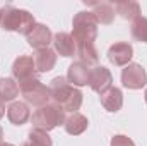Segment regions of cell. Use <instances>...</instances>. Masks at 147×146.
I'll use <instances>...</instances> for the list:
<instances>
[{"mask_svg":"<svg viewBox=\"0 0 147 146\" xmlns=\"http://www.w3.org/2000/svg\"><path fill=\"white\" fill-rule=\"evenodd\" d=\"M5 115V105H3V102H0V119Z\"/></svg>","mask_w":147,"mask_h":146,"instance_id":"obj_24","label":"cell"},{"mask_svg":"<svg viewBox=\"0 0 147 146\" xmlns=\"http://www.w3.org/2000/svg\"><path fill=\"white\" fill-rule=\"evenodd\" d=\"M121 83L128 89H142L147 84V72L140 64H128L121 71Z\"/></svg>","mask_w":147,"mask_h":146,"instance_id":"obj_6","label":"cell"},{"mask_svg":"<svg viewBox=\"0 0 147 146\" xmlns=\"http://www.w3.org/2000/svg\"><path fill=\"white\" fill-rule=\"evenodd\" d=\"M53 46H55V52L60 53L62 57H74L77 52L75 41H74L72 35H69V33L53 35Z\"/></svg>","mask_w":147,"mask_h":146,"instance_id":"obj_13","label":"cell"},{"mask_svg":"<svg viewBox=\"0 0 147 146\" xmlns=\"http://www.w3.org/2000/svg\"><path fill=\"white\" fill-rule=\"evenodd\" d=\"M29 46L36 48V50H41V48H48L50 43H53V35L50 31V28H46L45 24H38L31 29V33L26 36Z\"/></svg>","mask_w":147,"mask_h":146,"instance_id":"obj_10","label":"cell"},{"mask_svg":"<svg viewBox=\"0 0 147 146\" xmlns=\"http://www.w3.org/2000/svg\"><path fill=\"white\" fill-rule=\"evenodd\" d=\"M111 146H135V143L125 134H116L111 138Z\"/></svg>","mask_w":147,"mask_h":146,"instance_id":"obj_23","label":"cell"},{"mask_svg":"<svg viewBox=\"0 0 147 146\" xmlns=\"http://www.w3.org/2000/svg\"><path fill=\"white\" fill-rule=\"evenodd\" d=\"M98 19L91 10H82L74 16L72 21V38L77 45L94 43L98 36Z\"/></svg>","mask_w":147,"mask_h":146,"instance_id":"obj_3","label":"cell"},{"mask_svg":"<svg viewBox=\"0 0 147 146\" xmlns=\"http://www.w3.org/2000/svg\"><path fill=\"white\" fill-rule=\"evenodd\" d=\"M89 74H91V69L86 67L84 64H80L79 60L77 62H72L69 65V71H67V81L79 88V86H86L89 84Z\"/></svg>","mask_w":147,"mask_h":146,"instance_id":"obj_11","label":"cell"},{"mask_svg":"<svg viewBox=\"0 0 147 146\" xmlns=\"http://www.w3.org/2000/svg\"><path fill=\"white\" fill-rule=\"evenodd\" d=\"M134 57V48L127 41H118L108 50V60L116 67H127Z\"/></svg>","mask_w":147,"mask_h":146,"instance_id":"obj_7","label":"cell"},{"mask_svg":"<svg viewBox=\"0 0 147 146\" xmlns=\"http://www.w3.org/2000/svg\"><path fill=\"white\" fill-rule=\"evenodd\" d=\"M101 105L108 112H118L123 107V93L120 88L111 86L108 91H105L101 95Z\"/></svg>","mask_w":147,"mask_h":146,"instance_id":"obj_15","label":"cell"},{"mask_svg":"<svg viewBox=\"0 0 147 146\" xmlns=\"http://www.w3.org/2000/svg\"><path fill=\"white\" fill-rule=\"evenodd\" d=\"M115 12L120 14V17L127 21H135L140 17V5L134 0H125V2H116L115 3Z\"/></svg>","mask_w":147,"mask_h":146,"instance_id":"obj_18","label":"cell"},{"mask_svg":"<svg viewBox=\"0 0 147 146\" xmlns=\"http://www.w3.org/2000/svg\"><path fill=\"white\" fill-rule=\"evenodd\" d=\"M33 146H53V141L46 131L41 129H31L29 131V141Z\"/></svg>","mask_w":147,"mask_h":146,"instance_id":"obj_22","label":"cell"},{"mask_svg":"<svg viewBox=\"0 0 147 146\" xmlns=\"http://www.w3.org/2000/svg\"><path fill=\"white\" fill-rule=\"evenodd\" d=\"M33 59H34L36 72H50L57 64V52L51 48H41L36 50Z\"/></svg>","mask_w":147,"mask_h":146,"instance_id":"obj_12","label":"cell"},{"mask_svg":"<svg viewBox=\"0 0 147 146\" xmlns=\"http://www.w3.org/2000/svg\"><path fill=\"white\" fill-rule=\"evenodd\" d=\"M92 5H94L92 14L96 16L98 23H101V24H111L113 23V19H115V7L111 3L103 2V3H92Z\"/></svg>","mask_w":147,"mask_h":146,"instance_id":"obj_20","label":"cell"},{"mask_svg":"<svg viewBox=\"0 0 147 146\" xmlns=\"http://www.w3.org/2000/svg\"><path fill=\"white\" fill-rule=\"evenodd\" d=\"M34 26H36L34 16L28 10L17 9L14 5H5L0 9V28L3 31H17L28 36Z\"/></svg>","mask_w":147,"mask_h":146,"instance_id":"obj_2","label":"cell"},{"mask_svg":"<svg viewBox=\"0 0 147 146\" xmlns=\"http://www.w3.org/2000/svg\"><path fill=\"white\" fill-rule=\"evenodd\" d=\"M144 100H146V103H147V88H146V91H144Z\"/></svg>","mask_w":147,"mask_h":146,"instance_id":"obj_27","label":"cell"},{"mask_svg":"<svg viewBox=\"0 0 147 146\" xmlns=\"http://www.w3.org/2000/svg\"><path fill=\"white\" fill-rule=\"evenodd\" d=\"M19 96V84L12 77L0 79V102H14Z\"/></svg>","mask_w":147,"mask_h":146,"instance_id":"obj_19","label":"cell"},{"mask_svg":"<svg viewBox=\"0 0 147 146\" xmlns=\"http://www.w3.org/2000/svg\"><path fill=\"white\" fill-rule=\"evenodd\" d=\"M75 55L79 57V62L84 64L86 67H94L99 60V53L96 50L94 43H87V45H77V52Z\"/></svg>","mask_w":147,"mask_h":146,"instance_id":"obj_17","label":"cell"},{"mask_svg":"<svg viewBox=\"0 0 147 146\" xmlns=\"http://www.w3.org/2000/svg\"><path fill=\"white\" fill-rule=\"evenodd\" d=\"M31 120H33L34 129H41L48 132L65 122V112L55 103H48L45 107H39L33 113Z\"/></svg>","mask_w":147,"mask_h":146,"instance_id":"obj_5","label":"cell"},{"mask_svg":"<svg viewBox=\"0 0 147 146\" xmlns=\"http://www.w3.org/2000/svg\"><path fill=\"white\" fill-rule=\"evenodd\" d=\"M7 117L14 126H22L31 119V110L24 102H12L7 108Z\"/></svg>","mask_w":147,"mask_h":146,"instance_id":"obj_14","label":"cell"},{"mask_svg":"<svg viewBox=\"0 0 147 146\" xmlns=\"http://www.w3.org/2000/svg\"><path fill=\"white\" fill-rule=\"evenodd\" d=\"M0 146H14V145H10V143H0Z\"/></svg>","mask_w":147,"mask_h":146,"instance_id":"obj_26","label":"cell"},{"mask_svg":"<svg viewBox=\"0 0 147 146\" xmlns=\"http://www.w3.org/2000/svg\"><path fill=\"white\" fill-rule=\"evenodd\" d=\"M12 76L17 79V83L36 77V65H34V59L28 57V55H19L14 64H12Z\"/></svg>","mask_w":147,"mask_h":146,"instance_id":"obj_9","label":"cell"},{"mask_svg":"<svg viewBox=\"0 0 147 146\" xmlns=\"http://www.w3.org/2000/svg\"><path fill=\"white\" fill-rule=\"evenodd\" d=\"M17 84H19V93L22 95V98L26 100L28 105H33V107L39 108V107L48 105V102L51 100L50 88L45 86L38 77H31V79L21 81Z\"/></svg>","mask_w":147,"mask_h":146,"instance_id":"obj_4","label":"cell"},{"mask_svg":"<svg viewBox=\"0 0 147 146\" xmlns=\"http://www.w3.org/2000/svg\"><path fill=\"white\" fill-rule=\"evenodd\" d=\"M2 138H3V131H2V127H0V143H2Z\"/></svg>","mask_w":147,"mask_h":146,"instance_id":"obj_25","label":"cell"},{"mask_svg":"<svg viewBox=\"0 0 147 146\" xmlns=\"http://www.w3.org/2000/svg\"><path fill=\"white\" fill-rule=\"evenodd\" d=\"M22 146H33V145H31V143H24Z\"/></svg>","mask_w":147,"mask_h":146,"instance_id":"obj_28","label":"cell"},{"mask_svg":"<svg viewBox=\"0 0 147 146\" xmlns=\"http://www.w3.org/2000/svg\"><path fill=\"white\" fill-rule=\"evenodd\" d=\"M132 36L140 43H147V17L140 16L132 23Z\"/></svg>","mask_w":147,"mask_h":146,"instance_id":"obj_21","label":"cell"},{"mask_svg":"<svg viewBox=\"0 0 147 146\" xmlns=\"http://www.w3.org/2000/svg\"><path fill=\"white\" fill-rule=\"evenodd\" d=\"M111 83H113V76H111L110 69H106L103 65H96L94 69H91L89 86H91L92 91L103 95L105 91H108L111 88Z\"/></svg>","mask_w":147,"mask_h":146,"instance_id":"obj_8","label":"cell"},{"mask_svg":"<svg viewBox=\"0 0 147 146\" xmlns=\"http://www.w3.org/2000/svg\"><path fill=\"white\" fill-rule=\"evenodd\" d=\"M48 88H50V93H51V100L63 112L75 113L80 108V105H82V93L67 81V77L58 76V77L51 79Z\"/></svg>","mask_w":147,"mask_h":146,"instance_id":"obj_1","label":"cell"},{"mask_svg":"<svg viewBox=\"0 0 147 146\" xmlns=\"http://www.w3.org/2000/svg\"><path fill=\"white\" fill-rule=\"evenodd\" d=\"M87 126H89L87 117L82 115V113H79V112L70 113L69 117H65V122H63V127H65V131H67L70 136H79V134H82V132L87 129Z\"/></svg>","mask_w":147,"mask_h":146,"instance_id":"obj_16","label":"cell"}]
</instances>
